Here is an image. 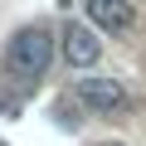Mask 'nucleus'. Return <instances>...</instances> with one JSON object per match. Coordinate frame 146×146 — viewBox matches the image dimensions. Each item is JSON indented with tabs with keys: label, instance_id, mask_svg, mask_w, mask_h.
I'll return each instance as SVG.
<instances>
[{
	"label": "nucleus",
	"instance_id": "nucleus-1",
	"mask_svg": "<svg viewBox=\"0 0 146 146\" xmlns=\"http://www.w3.org/2000/svg\"><path fill=\"white\" fill-rule=\"evenodd\" d=\"M54 58H58V54H54V29H49V25H25V29H15L10 44H5V68L15 73L20 83H39Z\"/></svg>",
	"mask_w": 146,
	"mask_h": 146
},
{
	"label": "nucleus",
	"instance_id": "nucleus-2",
	"mask_svg": "<svg viewBox=\"0 0 146 146\" xmlns=\"http://www.w3.org/2000/svg\"><path fill=\"white\" fill-rule=\"evenodd\" d=\"M98 58H102L98 29L83 25V20H68V25H63V63H68V68H98Z\"/></svg>",
	"mask_w": 146,
	"mask_h": 146
},
{
	"label": "nucleus",
	"instance_id": "nucleus-3",
	"mask_svg": "<svg viewBox=\"0 0 146 146\" xmlns=\"http://www.w3.org/2000/svg\"><path fill=\"white\" fill-rule=\"evenodd\" d=\"M73 98L88 112H117V107H127V88L112 83V78H78L73 83Z\"/></svg>",
	"mask_w": 146,
	"mask_h": 146
},
{
	"label": "nucleus",
	"instance_id": "nucleus-4",
	"mask_svg": "<svg viewBox=\"0 0 146 146\" xmlns=\"http://www.w3.org/2000/svg\"><path fill=\"white\" fill-rule=\"evenodd\" d=\"M83 15L93 20V29L102 34H127L136 10H131V0H83Z\"/></svg>",
	"mask_w": 146,
	"mask_h": 146
}]
</instances>
